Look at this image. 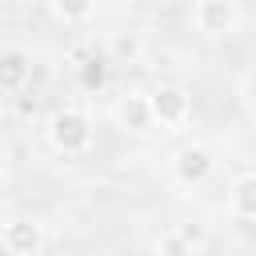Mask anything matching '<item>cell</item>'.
Here are the masks:
<instances>
[{"label": "cell", "instance_id": "1", "mask_svg": "<svg viewBox=\"0 0 256 256\" xmlns=\"http://www.w3.org/2000/svg\"><path fill=\"white\" fill-rule=\"evenodd\" d=\"M92 116L84 108H60L48 120V144L64 156H84L92 148Z\"/></svg>", "mask_w": 256, "mask_h": 256}, {"label": "cell", "instance_id": "10", "mask_svg": "<svg viewBox=\"0 0 256 256\" xmlns=\"http://www.w3.org/2000/svg\"><path fill=\"white\" fill-rule=\"evenodd\" d=\"M172 232H176L192 252H200V248H204V240H208V228H204L200 220H184V224H180V228H172Z\"/></svg>", "mask_w": 256, "mask_h": 256}, {"label": "cell", "instance_id": "4", "mask_svg": "<svg viewBox=\"0 0 256 256\" xmlns=\"http://www.w3.org/2000/svg\"><path fill=\"white\" fill-rule=\"evenodd\" d=\"M0 248L8 256H40L44 248V224L32 216H12L0 228Z\"/></svg>", "mask_w": 256, "mask_h": 256}, {"label": "cell", "instance_id": "2", "mask_svg": "<svg viewBox=\"0 0 256 256\" xmlns=\"http://www.w3.org/2000/svg\"><path fill=\"white\" fill-rule=\"evenodd\" d=\"M148 112H152V128L164 132H180L192 116V100L180 84H156L148 92Z\"/></svg>", "mask_w": 256, "mask_h": 256}, {"label": "cell", "instance_id": "14", "mask_svg": "<svg viewBox=\"0 0 256 256\" xmlns=\"http://www.w3.org/2000/svg\"><path fill=\"white\" fill-rule=\"evenodd\" d=\"M4 180H8V164H4V156H0V188H4Z\"/></svg>", "mask_w": 256, "mask_h": 256}, {"label": "cell", "instance_id": "9", "mask_svg": "<svg viewBox=\"0 0 256 256\" xmlns=\"http://www.w3.org/2000/svg\"><path fill=\"white\" fill-rule=\"evenodd\" d=\"M48 12L64 24H76V20H92L96 16V4H48Z\"/></svg>", "mask_w": 256, "mask_h": 256}, {"label": "cell", "instance_id": "6", "mask_svg": "<svg viewBox=\"0 0 256 256\" xmlns=\"http://www.w3.org/2000/svg\"><path fill=\"white\" fill-rule=\"evenodd\" d=\"M28 80H32V56L24 48H16V44L0 48V92L16 96V92L28 88Z\"/></svg>", "mask_w": 256, "mask_h": 256}, {"label": "cell", "instance_id": "5", "mask_svg": "<svg viewBox=\"0 0 256 256\" xmlns=\"http://www.w3.org/2000/svg\"><path fill=\"white\" fill-rule=\"evenodd\" d=\"M212 172H216L212 148H204V144H184V148H176V156H172V176H176L184 188L204 184Z\"/></svg>", "mask_w": 256, "mask_h": 256}, {"label": "cell", "instance_id": "7", "mask_svg": "<svg viewBox=\"0 0 256 256\" xmlns=\"http://www.w3.org/2000/svg\"><path fill=\"white\" fill-rule=\"evenodd\" d=\"M116 116H120V124H124V128H132V132H148V128H152V112H148V92H128V96L120 100Z\"/></svg>", "mask_w": 256, "mask_h": 256}, {"label": "cell", "instance_id": "11", "mask_svg": "<svg viewBox=\"0 0 256 256\" xmlns=\"http://www.w3.org/2000/svg\"><path fill=\"white\" fill-rule=\"evenodd\" d=\"M104 76H108V60L92 56V60H84V64H80V80H84L88 88H100V84H104Z\"/></svg>", "mask_w": 256, "mask_h": 256}, {"label": "cell", "instance_id": "8", "mask_svg": "<svg viewBox=\"0 0 256 256\" xmlns=\"http://www.w3.org/2000/svg\"><path fill=\"white\" fill-rule=\"evenodd\" d=\"M228 208H232V216H240V220H256V172H248V176H240V180L232 184Z\"/></svg>", "mask_w": 256, "mask_h": 256}, {"label": "cell", "instance_id": "13", "mask_svg": "<svg viewBox=\"0 0 256 256\" xmlns=\"http://www.w3.org/2000/svg\"><path fill=\"white\" fill-rule=\"evenodd\" d=\"M116 52H120V56H124V52H128V56H136V40H132V36H128V40L120 36V40H116Z\"/></svg>", "mask_w": 256, "mask_h": 256}, {"label": "cell", "instance_id": "3", "mask_svg": "<svg viewBox=\"0 0 256 256\" xmlns=\"http://www.w3.org/2000/svg\"><path fill=\"white\" fill-rule=\"evenodd\" d=\"M192 28L204 36H232L244 24V8L236 0H196L192 4Z\"/></svg>", "mask_w": 256, "mask_h": 256}, {"label": "cell", "instance_id": "12", "mask_svg": "<svg viewBox=\"0 0 256 256\" xmlns=\"http://www.w3.org/2000/svg\"><path fill=\"white\" fill-rule=\"evenodd\" d=\"M156 256H196V252H192L176 232H164V236L156 240Z\"/></svg>", "mask_w": 256, "mask_h": 256}]
</instances>
